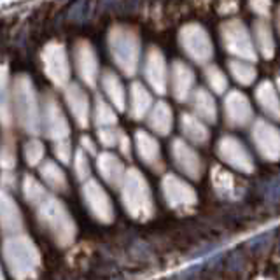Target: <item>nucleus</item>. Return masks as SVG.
I'll return each instance as SVG.
<instances>
[{"mask_svg": "<svg viewBox=\"0 0 280 280\" xmlns=\"http://www.w3.org/2000/svg\"><path fill=\"white\" fill-rule=\"evenodd\" d=\"M221 40L226 51L235 58L254 61L258 58V49L244 21L233 18L221 25Z\"/></svg>", "mask_w": 280, "mask_h": 280, "instance_id": "f257e3e1", "label": "nucleus"}, {"mask_svg": "<svg viewBox=\"0 0 280 280\" xmlns=\"http://www.w3.org/2000/svg\"><path fill=\"white\" fill-rule=\"evenodd\" d=\"M180 46H182L184 53L191 58L195 63L205 65L212 60L214 56V44L210 39L208 32L205 30L201 25L191 23L180 30L179 34Z\"/></svg>", "mask_w": 280, "mask_h": 280, "instance_id": "f03ea898", "label": "nucleus"}, {"mask_svg": "<svg viewBox=\"0 0 280 280\" xmlns=\"http://www.w3.org/2000/svg\"><path fill=\"white\" fill-rule=\"evenodd\" d=\"M125 201L126 207L131 212V216L147 217L152 214V200L151 189L147 188V182L137 170H131L126 177L125 186Z\"/></svg>", "mask_w": 280, "mask_h": 280, "instance_id": "7ed1b4c3", "label": "nucleus"}, {"mask_svg": "<svg viewBox=\"0 0 280 280\" xmlns=\"http://www.w3.org/2000/svg\"><path fill=\"white\" fill-rule=\"evenodd\" d=\"M217 156L226 165H229L238 172H244V174H252L254 168H256L252 154L244 146V142L233 135L221 137V140L217 142Z\"/></svg>", "mask_w": 280, "mask_h": 280, "instance_id": "20e7f679", "label": "nucleus"}, {"mask_svg": "<svg viewBox=\"0 0 280 280\" xmlns=\"http://www.w3.org/2000/svg\"><path fill=\"white\" fill-rule=\"evenodd\" d=\"M250 137L258 152L266 161L280 159V130L266 119H256L250 130Z\"/></svg>", "mask_w": 280, "mask_h": 280, "instance_id": "39448f33", "label": "nucleus"}, {"mask_svg": "<svg viewBox=\"0 0 280 280\" xmlns=\"http://www.w3.org/2000/svg\"><path fill=\"white\" fill-rule=\"evenodd\" d=\"M161 191L167 203L175 210H191L198 201L195 188L174 174L165 177Z\"/></svg>", "mask_w": 280, "mask_h": 280, "instance_id": "423d86ee", "label": "nucleus"}, {"mask_svg": "<svg viewBox=\"0 0 280 280\" xmlns=\"http://www.w3.org/2000/svg\"><path fill=\"white\" fill-rule=\"evenodd\" d=\"M172 156H174L175 167L182 172L184 175H188L189 179L198 180L201 179L205 172L203 159L200 158V154L189 146L188 142L180 138H175L172 144Z\"/></svg>", "mask_w": 280, "mask_h": 280, "instance_id": "0eeeda50", "label": "nucleus"}, {"mask_svg": "<svg viewBox=\"0 0 280 280\" xmlns=\"http://www.w3.org/2000/svg\"><path fill=\"white\" fill-rule=\"evenodd\" d=\"M252 105L242 91L233 89L224 98V119L231 128H245L252 121Z\"/></svg>", "mask_w": 280, "mask_h": 280, "instance_id": "6e6552de", "label": "nucleus"}, {"mask_svg": "<svg viewBox=\"0 0 280 280\" xmlns=\"http://www.w3.org/2000/svg\"><path fill=\"white\" fill-rule=\"evenodd\" d=\"M195 72L184 61H174L172 65V91L179 102H186L195 89Z\"/></svg>", "mask_w": 280, "mask_h": 280, "instance_id": "1a4fd4ad", "label": "nucleus"}, {"mask_svg": "<svg viewBox=\"0 0 280 280\" xmlns=\"http://www.w3.org/2000/svg\"><path fill=\"white\" fill-rule=\"evenodd\" d=\"M191 102L193 112L198 118L203 119L205 123H216L217 121V104L214 95L205 88L193 89L188 98Z\"/></svg>", "mask_w": 280, "mask_h": 280, "instance_id": "9d476101", "label": "nucleus"}, {"mask_svg": "<svg viewBox=\"0 0 280 280\" xmlns=\"http://www.w3.org/2000/svg\"><path fill=\"white\" fill-rule=\"evenodd\" d=\"M212 184L216 193L219 196H222V198L233 200V198H238V196L244 193V186H242L240 180L229 170L221 167H216L212 170Z\"/></svg>", "mask_w": 280, "mask_h": 280, "instance_id": "9b49d317", "label": "nucleus"}, {"mask_svg": "<svg viewBox=\"0 0 280 280\" xmlns=\"http://www.w3.org/2000/svg\"><path fill=\"white\" fill-rule=\"evenodd\" d=\"M256 100L261 110L268 118L280 123V95L271 81H263L256 88Z\"/></svg>", "mask_w": 280, "mask_h": 280, "instance_id": "f8f14e48", "label": "nucleus"}, {"mask_svg": "<svg viewBox=\"0 0 280 280\" xmlns=\"http://www.w3.org/2000/svg\"><path fill=\"white\" fill-rule=\"evenodd\" d=\"M146 77L156 91L165 93L167 89V63H165V56L158 49H151L147 55Z\"/></svg>", "mask_w": 280, "mask_h": 280, "instance_id": "ddd939ff", "label": "nucleus"}, {"mask_svg": "<svg viewBox=\"0 0 280 280\" xmlns=\"http://www.w3.org/2000/svg\"><path fill=\"white\" fill-rule=\"evenodd\" d=\"M180 128H182V133L186 135L189 142L196 144V146H203L210 138V130L207 123L196 116V114H188V112L182 114V118H180Z\"/></svg>", "mask_w": 280, "mask_h": 280, "instance_id": "4468645a", "label": "nucleus"}, {"mask_svg": "<svg viewBox=\"0 0 280 280\" xmlns=\"http://www.w3.org/2000/svg\"><path fill=\"white\" fill-rule=\"evenodd\" d=\"M254 44H256L258 55L265 60H270L275 55V37L270 23L266 18H261L254 23Z\"/></svg>", "mask_w": 280, "mask_h": 280, "instance_id": "2eb2a0df", "label": "nucleus"}, {"mask_svg": "<svg viewBox=\"0 0 280 280\" xmlns=\"http://www.w3.org/2000/svg\"><path fill=\"white\" fill-rule=\"evenodd\" d=\"M138 140V152H140V158L144 159L149 167H152L154 170H161L163 161H161V152H159V146L151 135L144 133V131H138L137 135Z\"/></svg>", "mask_w": 280, "mask_h": 280, "instance_id": "dca6fc26", "label": "nucleus"}, {"mask_svg": "<svg viewBox=\"0 0 280 280\" xmlns=\"http://www.w3.org/2000/svg\"><path fill=\"white\" fill-rule=\"evenodd\" d=\"M151 128L159 135H168L174 125V116H172V109L165 102H158L156 107L152 109L151 118H149Z\"/></svg>", "mask_w": 280, "mask_h": 280, "instance_id": "f3484780", "label": "nucleus"}, {"mask_svg": "<svg viewBox=\"0 0 280 280\" xmlns=\"http://www.w3.org/2000/svg\"><path fill=\"white\" fill-rule=\"evenodd\" d=\"M229 72H231L233 79L238 82V84H244L249 86L256 81L258 72L256 67L252 65V61H247V60H240V58H233L229 61Z\"/></svg>", "mask_w": 280, "mask_h": 280, "instance_id": "a211bd4d", "label": "nucleus"}, {"mask_svg": "<svg viewBox=\"0 0 280 280\" xmlns=\"http://www.w3.org/2000/svg\"><path fill=\"white\" fill-rule=\"evenodd\" d=\"M203 77H205V81H207L208 88L212 89L214 93L222 95L228 91V77L224 76V72H222L217 65H208V67H205Z\"/></svg>", "mask_w": 280, "mask_h": 280, "instance_id": "6ab92c4d", "label": "nucleus"}, {"mask_svg": "<svg viewBox=\"0 0 280 280\" xmlns=\"http://www.w3.org/2000/svg\"><path fill=\"white\" fill-rule=\"evenodd\" d=\"M151 105V95L142 88V84H133L131 88V107H133V116L142 118L144 112Z\"/></svg>", "mask_w": 280, "mask_h": 280, "instance_id": "aec40b11", "label": "nucleus"}, {"mask_svg": "<svg viewBox=\"0 0 280 280\" xmlns=\"http://www.w3.org/2000/svg\"><path fill=\"white\" fill-rule=\"evenodd\" d=\"M249 6L261 18H266L271 12V0H249Z\"/></svg>", "mask_w": 280, "mask_h": 280, "instance_id": "412c9836", "label": "nucleus"}, {"mask_svg": "<svg viewBox=\"0 0 280 280\" xmlns=\"http://www.w3.org/2000/svg\"><path fill=\"white\" fill-rule=\"evenodd\" d=\"M277 28H278V34H280V7L277 9Z\"/></svg>", "mask_w": 280, "mask_h": 280, "instance_id": "4be33fe9", "label": "nucleus"}, {"mask_svg": "<svg viewBox=\"0 0 280 280\" xmlns=\"http://www.w3.org/2000/svg\"><path fill=\"white\" fill-rule=\"evenodd\" d=\"M275 86H277V89H278V95H280V77L277 79V82H275Z\"/></svg>", "mask_w": 280, "mask_h": 280, "instance_id": "5701e85b", "label": "nucleus"}]
</instances>
